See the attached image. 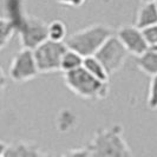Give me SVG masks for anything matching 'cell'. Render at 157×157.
Returning a JSON list of instances; mask_svg holds the SVG:
<instances>
[{"instance_id":"cell-1","label":"cell","mask_w":157,"mask_h":157,"mask_svg":"<svg viewBox=\"0 0 157 157\" xmlns=\"http://www.w3.org/2000/svg\"><path fill=\"white\" fill-rule=\"evenodd\" d=\"M87 150L90 157H134L118 124L97 130Z\"/></svg>"},{"instance_id":"cell-2","label":"cell","mask_w":157,"mask_h":157,"mask_svg":"<svg viewBox=\"0 0 157 157\" xmlns=\"http://www.w3.org/2000/svg\"><path fill=\"white\" fill-rule=\"evenodd\" d=\"M111 36H113V32L108 25L94 24L67 37L65 45L67 48L79 53L83 58H86L96 55Z\"/></svg>"},{"instance_id":"cell-3","label":"cell","mask_w":157,"mask_h":157,"mask_svg":"<svg viewBox=\"0 0 157 157\" xmlns=\"http://www.w3.org/2000/svg\"><path fill=\"white\" fill-rule=\"evenodd\" d=\"M64 82L73 94L89 101L105 99L110 92L109 83L94 78L83 66L72 72L64 73Z\"/></svg>"},{"instance_id":"cell-4","label":"cell","mask_w":157,"mask_h":157,"mask_svg":"<svg viewBox=\"0 0 157 157\" xmlns=\"http://www.w3.org/2000/svg\"><path fill=\"white\" fill-rule=\"evenodd\" d=\"M67 50L65 43L46 40L32 52L39 73H51L60 71V62L64 52Z\"/></svg>"},{"instance_id":"cell-5","label":"cell","mask_w":157,"mask_h":157,"mask_svg":"<svg viewBox=\"0 0 157 157\" xmlns=\"http://www.w3.org/2000/svg\"><path fill=\"white\" fill-rule=\"evenodd\" d=\"M128 56H129L128 51L118 40L117 37L111 36L97 51L94 57L101 62L108 75L111 76L123 67Z\"/></svg>"},{"instance_id":"cell-6","label":"cell","mask_w":157,"mask_h":157,"mask_svg":"<svg viewBox=\"0 0 157 157\" xmlns=\"http://www.w3.org/2000/svg\"><path fill=\"white\" fill-rule=\"evenodd\" d=\"M10 78L16 83H26L34 79L39 71L34 60V56L31 50L21 48L17 53L10 65Z\"/></svg>"},{"instance_id":"cell-7","label":"cell","mask_w":157,"mask_h":157,"mask_svg":"<svg viewBox=\"0 0 157 157\" xmlns=\"http://www.w3.org/2000/svg\"><path fill=\"white\" fill-rule=\"evenodd\" d=\"M17 33L19 36V40L23 48L31 51L48 40L47 24L37 17H27L26 21Z\"/></svg>"},{"instance_id":"cell-8","label":"cell","mask_w":157,"mask_h":157,"mask_svg":"<svg viewBox=\"0 0 157 157\" xmlns=\"http://www.w3.org/2000/svg\"><path fill=\"white\" fill-rule=\"evenodd\" d=\"M116 37L122 43V45L125 47L128 53H131L136 57L143 55L145 51H148L150 48L143 34V31L136 27L135 25L121 26L118 29Z\"/></svg>"},{"instance_id":"cell-9","label":"cell","mask_w":157,"mask_h":157,"mask_svg":"<svg viewBox=\"0 0 157 157\" xmlns=\"http://www.w3.org/2000/svg\"><path fill=\"white\" fill-rule=\"evenodd\" d=\"M4 12L5 19L11 23L16 33L20 30L29 17L24 0H4Z\"/></svg>"},{"instance_id":"cell-10","label":"cell","mask_w":157,"mask_h":157,"mask_svg":"<svg viewBox=\"0 0 157 157\" xmlns=\"http://www.w3.org/2000/svg\"><path fill=\"white\" fill-rule=\"evenodd\" d=\"M39 147L36 143L26 141H17L7 144L2 157H40Z\"/></svg>"},{"instance_id":"cell-11","label":"cell","mask_w":157,"mask_h":157,"mask_svg":"<svg viewBox=\"0 0 157 157\" xmlns=\"http://www.w3.org/2000/svg\"><path fill=\"white\" fill-rule=\"evenodd\" d=\"M157 24V6L155 2L143 4L138 10L135 26L140 30H144Z\"/></svg>"},{"instance_id":"cell-12","label":"cell","mask_w":157,"mask_h":157,"mask_svg":"<svg viewBox=\"0 0 157 157\" xmlns=\"http://www.w3.org/2000/svg\"><path fill=\"white\" fill-rule=\"evenodd\" d=\"M136 66L148 76H157V51L150 47L136 58Z\"/></svg>"},{"instance_id":"cell-13","label":"cell","mask_w":157,"mask_h":157,"mask_svg":"<svg viewBox=\"0 0 157 157\" xmlns=\"http://www.w3.org/2000/svg\"><path fill=\"white\" fill-rule=\"evenodd\" d=\"M83 69H85L90 75H92L94 78H97L98 80L109 83V77L110 76L108 75V72L104 69V66L94 56L84 58V60H83Z\"/></svg>"},{"instance_id":"cell-14","label":"cell","mask_w":157,"mask_h":157,"mask_svg":"<svg viewBox=\"0 0 157 157\" xmlns=\"http://www.w3.org/2000/svg\"><path fill=\"white\" fill-rule=\"evenodd\" d=\"M83 60L84 58L79 53L67 48L62 57L60 71H63V73H67V72H72L77 69H80L83 66Z\"/></svg>"},{"instance_id":"cell-15","label":"cell","mask_w":157,"mask_h":157,"mask_svg":"<svg viewBox=\"0 0 157 157\" xmlns=\"http://www.w3.org/2000/svg\"><path fill=\"white\" fill-rule=\"evenodd\" d=\"M47 37L48 40L56 43H65L67 37V29L62 20H53L47 24Z\"/></svg>"},{"instance_id":"cell-16","label":"cell","mask_w":157,"mask_h":157,"mask_svg":"<svg viewBox=\"0 0 157 157\" xmlns=\"http://www.w3.org/2000/svg\"><path fill=\"white\" fill-rule=\"evenodd\" d=\"M14 33L16 31L11 23L5 18H0V51L7 46Z\"/></svg>"},{"instance_id":"cell-17","label":"cell","mask_w":157,"mask_h":157,"mask_svg":"<svg viewBox=\"0 0 157 157\" xmlns=\"http://www.w3.org/2000/svg\"><path fill=\"white\" fill-rule=\"evenodd\" d=\"M147 104L150 110H157V76L151 77Z\"/></svg>"},{"instance_id":"cell-18","label":"cell","mask_w":157,"mask_h":157,"mask_svg":"<svg viewBox=\"0 0 157 157\" xmlns=\"http://www.w3.org/2000/svg\"><path fill=\"white\" fill-rule=\"evenodd\" d=\"M143 31V34L145 37V40L148 43V45L150 47H154L157 45V24L150 26V27H147Z\"/></svg>"},{"instance_id":"cell-19","label":"cell","mask_w":157,"mask_h":157,"mask_svg":"<svg viewBox=\"0 0 157 157\" xmlns=\"http://www.w3.org/2000/svg\"><path fill=\"white\" fill-rule=\"evenodd\" d=\"M60 157H90L87 148H77V149L67 150Z\"/></svg>"},{"instance_id":"cell-20","label":"cell","mask_w":157,"mask_h":157,"mask_svg":"<svg viewBox=\"0 0 157 157\" xmlns=\"http://www.w3.org/2000/svg\"><path fill=\"white\" fill-rule=\"evenodd\" d=\"M6 87H7V79L5 76V72L0 66V98L4 96L5 91H6Z\"/></svg>"},{"instance_id":"cell-21","label":"cell","mask_w":157,"mask_h":157,"mask_svg":"<svg viewBox=\"0 0 157 157\" xmlns=\"http://www.w3.org/2000/svg\"><path fill=\"white\" fill-rule=\"evenodd\" d=\"M59 4L65 5V6H70V7H79L82 6L86 0H57Z\"/></svg>"},{"instance_id":"cell-22","label":"cell","mask_w":157,"mask_h":157,"mask_svg":"<svg viewBox=\"0 0 157 157\" xmlns=\"http://www.w3.org/2000/svg\"><path fill=\"white\" fill-rule=\"evenodd\" d=\"M5 147H6V144H5V143H2V142L0 141V157H2V155H4V150H5Z\"/></svg>"},{"instance_id":"cell-23","label":"cell","mask_w":157,"mask_h":157,"mask_svg":"<svg viewBox=\"0 0 157 157\" xmlns=\"http://www.w3.org/2000/svg\"><path fill=\"white\" fill-rule=\"evenodd\" d=\"M142 4H149V2H155L156 0H140Z\"/></svg>"},{"instance_id":"cell-24","label":"cell","mask_w":157,"mask_h":157,"mask_svg":"<svg viewBox=\"0 0 157 157\" xmlns=\"http://www.w3.org/2000/svg\"><path fill=\"white\" fill-rule=\"evenodd\" d=\"M40 157H53V156H52L51 154H48V152H45V154H41Z\"/></svg>"},{"instance_id":"cell-25","label":"cell","mask_w":157,"mask_h":157,"mask_svg":"<svg viewBox=\"0 0 157 157\" xmlns=\"http://www.w3.org/2000/svg\"><path fill=\"white\" fill-rule=\"evenodd\" d=\"M151 48H154V50H156V51H157V45H156V46H154V47H151Z\"/></svg>"},{"instance_id":"cell-26","label":"cell","mask_w":157,"mask_h":157,"mask_svg":"<svg viewBox=\"0 0 157 157\" xmlns=\"http://www.w3.org/2000/svg\"><path fill=\"white\" fill-rule=\"evenodd\" d=\"M155 4H156V6H157V0H156V1H155Z\"/></svg>"}]
</instances>
